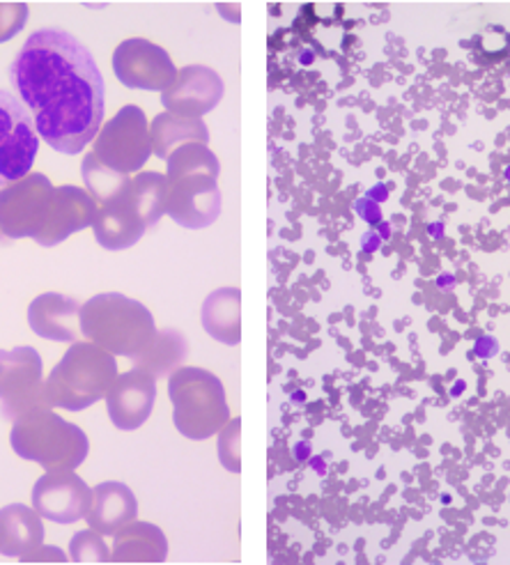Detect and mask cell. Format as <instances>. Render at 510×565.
Listing matches in <instances>:
<instances>
[{"instance_id": "1", "label": "cell", "mask_w": 510, "mask_h": 565, "mask_svg": "<svg viewBox=\"0 0 510 565\" xmlns=\"http://www.w3.org/2000/svg\"><path fill=\"white\" fill-rule=\"evenodd\" d=\"M19 99L33 110L38 136L63 154H78L104 120V78L72 33L42 28L21 46L10 67Z\"/></svg>"}, {"instance_id": "2", "label": "cell", "mask_w": 510, "mask_h": 565, "mask_svg": "<svg viewBox=\"0 0 510 565\" xmlns=\"http://www.w3.org/2000/svg\"><path fill=\"white\" fill-rule=\"evenodd\" d=\"M219 163L203 143H189L168 157L166 212L187 228H205L219 216Z\"/></svg>"}, {"instance_id": "3", "label": "cell", "mask_w": 510, "mask_h": 565, "mask_svg": "<svg viewBox=\"0 0 510 565\" xmlns=\"http://www.w3.org/2000/svg\"><path fill=\"white\" fill-rule=\"evenodd\" d=\"M113 377H116V361L104 350L76 345L51 373L46 398L65 409H83L110 391Z\"/></svg>"}, {"instance_id": "4", "label": "cell", "mask_w": 510, "mask_h": 565, "mask_svg": "<svg viewBox=\"0 0 510 565\" xmlns=\"http://www.w3.org/2000/svg\"><path fill=\"white\" fill-rule=\"evenodd\" d=\"M170 398L176 403V426L189 439H205L229 420V405L221 382L195 369H184L170 380Z\"/></svg>"}, {"instance_id": "5", "label": "cell", "mask_w": 510, "mask_h": 565, "mask_svg": "<svg viewBox=\"0 0 510 565\" xmlns=\"http://www.w3.org/2000/svg\"><path fill=\"white\" fill-rule=\"evenodd\" d=\"M12 446L25 460H38L46 469H74L83 462L85 435L55 414H31L19 418L12 430Z\"/></svg>"}, {"instance_id": "6", "label": "cell", "mask_w": 510, "mask_h": 565, "mask_svg": "<svg viewBox=\"0 0 510 565\" xmlns=\"http://www.w3.org/2000/svg\"><path fill=\"white\" fill-rule=\"evenodd\" d=\"M38 150L35 120L19 97L0 90V186L28 175Z\"/></svg>"}, {"instance_id": "7", "label": "cell", "mask_w": 510, "mask_h": 565, "mask_svg": "<svg viewBox=\"0 0 510 565\" xmlns=\"http://www.w3.org/2000/svg\"><path fill=\"white\" fill-rule=\"evenodd\" d=\"M150 138L146 116L136 106H125L97 140L95 159L108 171H138L150 157Z\"/></svg>"}, {"instance_id": "8", "label": "cell", "mask_w": 510, "mask_h": 565, "mask_svg": "<svg viewBox=\"0 0 510 565\" xmlns=\"http://www.w3.org/2000/svg\"><path fill=\"white\" fill-rule=\"evenodd\" d=\"M53 189L44 175L0 191V228L10 237H38L49 216Z\"/></svg>"}, {"instance_id": "9", "label": "cell", "mask_w": 510, "mask_h": 565, "mask_svg": "<svg viewBox=\"0 0 510 565\" xmlns=\"http://www.w3.org/2000/svg\"><path fill=\"white\" fill-rule=\"evenodd\" d=\"M113 65H116L118 78L129 88L168 90L178 78L168 53L144 40H129L120 44Z\"/></svg>"}, {"instance_id": "10", "label": "cell", "mask_w": 510, "mask_h": 565, "mask_svg": "<svg viewBox=\"0 0 510 565\" xmlns=\"http://www.w3.org/2000/svg\"><path fill=\"white\" fill-rule=\"evenodd\" d=\"M223 97V81L208 67H187L170 86L161 102L173 116L201 118Z\"/></svg>"}, {"instance_id": "11", "label": "cell", "mask_w": 510, "mask_h": 565, "mask_svg": "<svg viewBox=\"0 0 510 565\" xmlns=\"http://www.w3.org/2000/svg\"><path fill=\"white\" fill-rule=\"evenodd\" d=\"M93 494L74 473H49L33 490L38 511L53 522H76L88 513Z\"/></svg>"}, {"instance_id": "12", "label": "cell", "mask_w": 510, "mask_h": 565, "mask_svg": "<svg viewBox=\"0 0 510 565\" xmlns=\"http://www.w3.org/2000/svg\"><path fill=\"white\" fill-rule=\"evenodd\" d=\"M108 414L123 430L144 426L155 405V380L146 371H131L108 391Z\"/></svg>"}, {"instance_id": "13", "label": "cell", "mask_w": 510, "mask_h": 565, "mask_svg": "<svg viewBox=\"0 0 510 565\" xmlns=\"http://www.w3.org/2000/svg\"><path fill=\"white\" fill-rule=\"evenodd\" d=\"M42 361L33 350L0 352V398L6 403V412L14 405V414L25 409V401L31 398L38 384L21 380H40Z\"/></svg>"}, {"instance_id": "14", "label": "cell", "mask_w": 510, "mask_h": 565, "mask_svg": "<svg viewBox=\"0 0 510 565\" xmlns=\"http://www.w3.org/2000/svg\"><path fill=\"white\" fill-rule=\"evenodd\" d=\"M53 207L59 210V214L53 212V216L46 218L42 225L40 235L35 237L38 242L51 246L63 242L70 233L83 228L95 221V205L88 195L78 189H59L53 191Z\"/></svg>"}, {"instance_id": "15", "label": "cell", "mask_w": 510, "mask_h": 565, "mask_svg": "<svg viewBox=\"0 0 510 565\" xmlns=\"http://www.w3.org/2000/svg\"><path fill=\"white\" fill-rule=\"evenodd\" d=\"M136 515V501L129 488L118 483H104L93 492L91 508L85 518L99 533H116L123 524L131 522Z\"/></svg>"}, {"instance_id": "16", "label": "cell", "mask_w": 510, "mask_h": 565, "mask_svg": "<svg viewBox=\"0 0 510 565\" xmlns=\"http://www.w3.org/2000/svg\"><path fill=\"white\" fill-rule=\"evenodd\" d=\"M76 303L61 295H44L31 306V327L44 338L55 341H72L74 338V320Z\"/></svg>"}, {"instance_id": "17", "label": "cell", "mask_w": 510, "mask_h": 565, "mask_svg": "<svg viewBox=\"0 0 510 565\" xmlns=\"http://www.w3.org/2000/svg\"><path fill=\"white\" fill-rule=\"evenodd\" d=\"M203 322L216 341L237 345L240 343V290L225 288L214 292L205 301Z\"/></svg>"}, {"instance_id": "18", "label": "cell", "mask_w": 510, "mask_h": 565, "mask_svg": "<svg viewBox=\"0 0 510 565\" xmlns=\"http://www.w3.org/2000/svg\"><path fill=\"white\" fill-rule=\"evenodd\" d=\"M155 150L159 157H170V150H180L182 140L187 143H208V129L201 120L195 118H180L168 113V116H159L155 120L152 129Z\"/></svg>"}, {"instance_id": "19", "label": "cell", "mask_w": 510, "mask_h": 565, "mask_svg": "<svg viewBox=\"0 0 510 565\" xmlns=\"http://www.w3.org/2000/svg\"><path fill=\"white\" fill-rule=\"evenodd\" d=\"M474 352L480 356V359H492L495 354H499V343L497 338L492 335H480L476 345H474Z\"/></svg>"}, {"instance_id": "20", "label": "cell", "mask_w": 510, "mask_h": 565, "mask_svg": "<svg viewBox=\"0 0 510 565\" xmlns=\"http://www.w3.org/2000/svg\"><path fill=\"white\" fill-rule=\"evenodd\" d=\"M357 212L361 214V218H365L368 223H373V225L380 223V216H382L380 214V205L373 203L371 198H363V201H359L357 203Z\"/></svg>"}, {"instance_id": "21", "label": "cell", "mask_w": 510, "mask_h": 565, "mask_svg": "<svg viewBox=\"0 0 510 565\" xmlns=\"http://www.w3.org/2000/svg\"><path fill=\"white\" fill-rule=\"evenodd\" d=\"M378 246H380V239H378L375 233H368V235L363 237V248H365V250H375Z\"/></svg>"}, {"instance_id": "22", "label": "cell", "mask_w": 510, "mask_h": 565, "mask_svg": "<svg viewBox=\"0 0 510 565\" xmlns=\"http://www.w3.org/2000/svg\"><path fill=\"white\" fill-rule=\"evenodd\" d=\"M373 195H380V198H378V201H386V195H389V191H386V189H384V186L380 184V186H375V189H373L371 193H368V198H373Z\"/></svg>"}, {"instance_id": "23", "label": "cell", "mask_w": 510, "mask_h": 565, "mask_svg": "<svg viewBox=\"0 0 510 565\" xmlns=\"http://www.w3.org/2000/svg\"><path fill=\"white\" fill-rule=\"evenodd\" d=\"M442 233H444V225H442V223H439V225H437V223L431 225V235H433V237H442Z\"/></svg>"}, {"instance_id": "24", "label": "cell", "mask_w": 510, "mask_h": 565, "mask_svg": "<svg viewBox=\"0 0 510 565\" xmlns=\"http://www.w3.org/2000/svg\"><path fill=\"white\" fill-rule=\"evenodd\" d=\"M380 233H382L384 239H389V237H391V225H389V223H382V225H380Z\"/></svg>"}, {"instance_id": "25", "label": "cell", "mask_w": 510, "mask_h": 565, "mask_svg": "<svg viewBox=\"0 0 510 565\" xmlns=\"http://www.w3.org/2000/svg\"><path fill=\"white\" fill-rule=\"evenodd\" d=\"M465 391V382H458L456 386H453V391H450V395H453V398H456V395H460Z\"/></svg>"}, {"instance_id": "26", "label": "cell", "mask_w": 510, "mask_h": 565, "mask_svg": "<svg viewBox=\"0 0 510 565\" xmlns=\"http://www.w3.org/2000/svg\"><path fill=\"white\" fill-rule=\"evenodd\" d=\"M503 175H506V182H508V184H510V166H508V168H506V173H503Z\"/></svg>"}]
</instances>
